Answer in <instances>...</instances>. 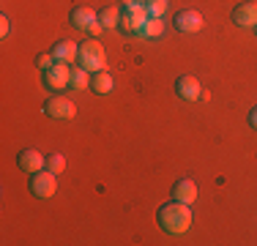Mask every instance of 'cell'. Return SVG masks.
<instances>
[{
	"instance_id": "obj_1",
	"label": "cell",
	"mask_w": 257,
	"mask_h": 246,
	"mask_svg": "<svg viewBox=\"0 0 257 246\" xmlns=\"http://www.w3.org/2000/svg\"><path fill=\"white\" fill-rule=\"evenodd\" d=\"M159 219V227H162L164 232H170V235H183V232L192 227V205H186V202H178V200H170L164 202L162 208H159L156 213Z\"/></svg>"
},
{
	"instance_id": "obj_2",
	"label": "cell",
	"mask_w": 257,
	"mask_h": 246,
	"mask_svg": "<svg viewBox=\"0 0 257 246\" xmlns=\"http://www.w3.org/2000/svg\"><path fill=\"white\" fill-rule=\"evenodd\" d=\"M77 63L82 66L85 71L96 74V71H107V52L99 41L88 39L79 44V52H77Z\"/></svg>"
},
{
	"instance_id": "obj_3",
	"label": "cell",
	"mask_w": 257,
	"mask_h": 246,
	"mask_svg": "<svg viewBox=\"0 0 257 246\" xmlns=\"http://www.w3.org/2000/svg\"><path fill=\"white\" fill-rule=\"evenodd\" d=\"M41 82H44L47 90H52V93H60V90L71 88V63H55L52 69L41 71Z\"/></svg>"
},
{
	"instance_id": "obj_4",
	"label": "cell",
	"mask_w": 257,
	"mask_h": 246,
	"mask_svg": "<svg viewBox=\"0 0 257 246\" xmlns=\"http://www.w3.org/2000/svg\"><path fill=\"white\" fill-rule=\"evenodd\" d=\"M58 189V178L52 170H39L30 175V194L39 197V200H50Z\"/></svg>"
},
{
	"instance_id": "obj_5",
	"label": "cell",
	"mask_w": 257,
	"mask_h": 246,
	"mask_svg": "<svg viewBox=\"0 0 257 246\" xmlns=\"http://www.w3.org/2000/svg\"><path fill=\"white\" fill-rule=\"evenodd\" d=\"M145 22H148V11H145V6H134V9H123L118 28L123 30V33H128V36H134V33L143 30Z\"/></svg>"
},
{
	"instance_id": "obj_6",
	"label": "cell",
	"mask_w": 257,
	"mask_h": 246,
	"mask_svg": "<svg viewBox=\"0 0 257 246\" xmlns=\"http://www.w3.org/2000/svg\"><path fill=\"white\" fill-rule=\"evenodd\" d=\"M44 115H50L55 120H69L77 115V107H74V101H69L63 96H50L44 101Z\"/></svg>"
},
{
	"instance_id": "obj_7",
	"label": "cell",
	"mask_w": 257,
	"mask_h": 246,
	"mask_svg": "<svg viewBox=\"0 0 257 246\" xmlns=\"http://www.w3.org/2000/svg\"><path fill=\"white\" fill-rule=\"evenodd\" d=\"M203 25H205L203 14L194 11V9H183V11H178V14L173 17V28L181 30V33H200Z\"/></svg>"
},
{
	"instance_id": "obj_8",
	"label": "cell",
	"mask_w": 257,
	"mask_h": 246,
	"mask_svg": "<svg viewBox=\"0 0 257 246\" xmlns=\"http://www.w3.org/2000/svg\"><path fill=\"white\" fill-rule=\"evenodd\" d=\"M232 22H235L238 28H254L257 25V3H252V0L238 3L235 9H232Z\"/></svg>"
},
{
	"instance_id": "obj_9",
	"label": "cell",
	"mask_w": 257,
	"mask_h": 246,
	"mask_svg": "<svg viewBox=\"0 0 257 246\" xmlns=\"http://www.w3.org/2000/svg\"><path fill=\"white\" fill-rule=\"evenodd\" d=\"M175 90H178V96L183 101H197L200 93H203V85H200L197 77L183 74V77H178V82H175Z\"/></svg>"
},
{
	"instance_id": "obj_10",
	"label": "cell",
	"mask_w": 257,
	"mask_h": 246,
	"mask_svg": "<svg viewBox=\"0 0 257 246\" xmlns=\"http://www.w3.org/2000/svg\"><path fill=\"white\" fill-rule=\"evenodd\" d=\"M17 164H20V170L22 172H28V175H33V172H39V170H44V164H47V159L41 156L36 148H25V151L17 156Z\"/></svg>"
},
{
	"instance_id": "obj_11",
	"label": "cell",
	"mask_w": 257,
	"mask_h": 246,
	"mask_svg": "<svg viewBox=\"0 0 257 246\" xmlns=\"http://www.w3.org/2000/svg\"><path fill=\"white\" fill-rule=\"evenodd\" d=\"M69 22L74 25V28H79V30H88L93 22H99V14H96L90 6H74L71 14H69Z\"/></svg>"
},
{
	"instance_id": "obj_12",
	"label": "cell",
	"mask_w": 257,
	"mask_h": 246,
	"mask_svg": "<svg viewBox=\"0 0 257 246\" xmlns=\"http://www.w3.org/2000/svg\"><path fill=\"white\" fill-rule=\"evenodd\" d=\"M173 200L192 205V202L197 200V183H194L192 178H181V181H175V186H173Z\"/></svg>"
},
{
	"instance_id": "obj_13",
	"label": "cell",
	"mask_w": 257,
	"mask_h": 246,
	"mask_svg": "<svg viewBox=\"0 0 257 246\" xmlns=\"http://www.w3.org/2000/svg\"><path fill=\"white\" fill-rule=\"evenodd\" d=\"M52 58L60 60V63H74L77 60V52H79V44H74V41L69 39H60L58 44H52Z\"/></svg>"
},
{
	"instance_id": "obj_14",
	"label": "cell",
	"mask_w": 257,
	"mask_h": 246,
	"mask_svg": "<svg viewBox=\"0 0 257 246\" xmlns=\"http://www.w3.org/2000/svg\"><path fill=\"white\" fill-rule=\"evenodd\" d=\"M112 88H115V82H112V77H109L107 71H96L93 74V79H90V90H93V93L104 96V93H109Z\"/></svg>"
},
{
	"instance_id": "obj_15",
	"label": "cell",
	"mask_w": 257,
	"mask_h": 246,
	"mask_svg": "<svg viewBox=\"0 0 257 246\" xmlns=\"http://www.w3.org/2000/svg\"><path fill=\"white\" fill-rule=\"evenodd\" d=\"M162 33H164L162 17H148V22L143 25V30H140V36H145V39H159Z\"/></svg>"
},
{
	"instance_id": "obj_16",
	"label": "cell",
	"mask_w": 257,
	"mask_h": 246,
	"mask_svg": "<svg viewBox=\"0 0 257 246\" xmlns=\"http://www.w3.org/2000/svg\"><path fill=\"white\" fill-rule=\"evenodd\" d=\"M90 71H85L82 66H71V90H85L90 88Z\"/></svg>"
},
{
	"instance_id": "obj_17",
	"label": "cell",
	"mask_w": 257,
	"mask_h": 246,
	"mask_svg": "<svg viewBox=\"0 0 257 246\" xmlns=\"http://www.w3.org/2000/svg\"><path fill=\"white\" fill-rule=\"evenodd\" d=\"M99 22L104 25V28H118L120 9H118V6H107V9H101L99 11Z\"/></svg>"
},
{
	"instance_id": "obj_18",
	"label": "cell",
	"mask_w": 257,
	"mask_h": 246,
	"mask_svg": "<svg viewBox=\"0 0 257 246\" xmlns=\"http://www.w3.org/2000/svg\"><path fill=\"white\" fill-rule=\"evenodd\" d=\"M47 170H52L55 175H60V172L66 170V156L63 153H50V156H47Z\"/></svg>"
},
{
	"instance_id": "obj_19",
	"label": "cell",
	"mask_w": 257,
	"mask_h": 246,
	"mask_svg": "<svg viewBox=\"0 0 257 246\" xmlns=\"http://www.w3.org/2000/svg\"><path fill=\"white\" fill-rule=\"evenodd\" d=\"M145 11L148 17H162L167 11V0H145Z\"/></svg>"
},
{
	"instance_id": "obj_20",
	"label": "cell",
	"mask_w": 257,
	"mask_h": 246,
	"mask_svg": "<svg viewBox=\"0 0 257 246\" xmlns=\"http://www.w3.org/2000/svg\"><path fill=\"white\" fill-rule=\"evenodd\" d=\"M55 63H58V60L52 58V52H41V55H36V69H39V71H47V69H52Z\"/></svg>"
},
{
	"instance_id": "obj_21",
	"label": "cell",
	"mask_w": 257,
	"mask_h": 246,
	"mask_svg": "<svg viewBox=\"0 0 257 246\" xmlns=\"http://www.w3.org/2000/svg\"><path fill=\"white\" fill-rule=\"evenodd\" d=\"M9 30H11V22H9V17H6V14H0V36L6 39V36H9Z\"/></svg>"
},
{
	"instance_id": "obj_22",
	"label": "cell",
	"mask_w": 257,
	"mask_h": 246,
	"mask_svg": "<svg viewBox=\"0 0 257 246\" xmlns=\"http://www.w3.org/2000/svg\"><path fill=\"white\" fill-rule=\"evenodd\" d=\"M101 30H104V25H101V22H93V25L88 28V33H90V36H99Z\"/></svg>"
},
{
	"instance_id": "obj_23",
	"label": "cell",
	"mask_w": 257,
	"mask_h": 246,
	"mask_svg": "<svg viewBox=\"0 0 257 246\" xmlns=\"http://www.w3.org/2000/svg\"><path fill=\"white\" fill-rule=\"evenodd\" d=\"M134 6H145V0H123V9H134Z\"/></svg>"
},
{
	"instance_id": "obj_24",
	"label": "cell",
	"mask_w": 257,
	"mask_h": 246,
	"mask_svg": "<svg viewBox=\"0 0 257 246\" xmlns=\"http://www.w3.org/2000/svg\"><path fill=\"white\" fill-rule=\"evenodd\" d=\"M249 126H252L254 132H257V107L252 109V112H249Z\"/></svg>"
},
{
	"instance_id": "obj_25",
	"label": "cell",
	"mask_w": 257,
	"mask_h": 246,
	"mask_svg": "<svg viewBox=\"0 0 257 246\" xmlns=\"http://www.w3.org/2000/svg\"><path fill=\"white\" fill-rule=\"evenodd\" d=\"M252 30H254V33H257V25H254V28H252Z\"/></svg>"
}]
</instances>
